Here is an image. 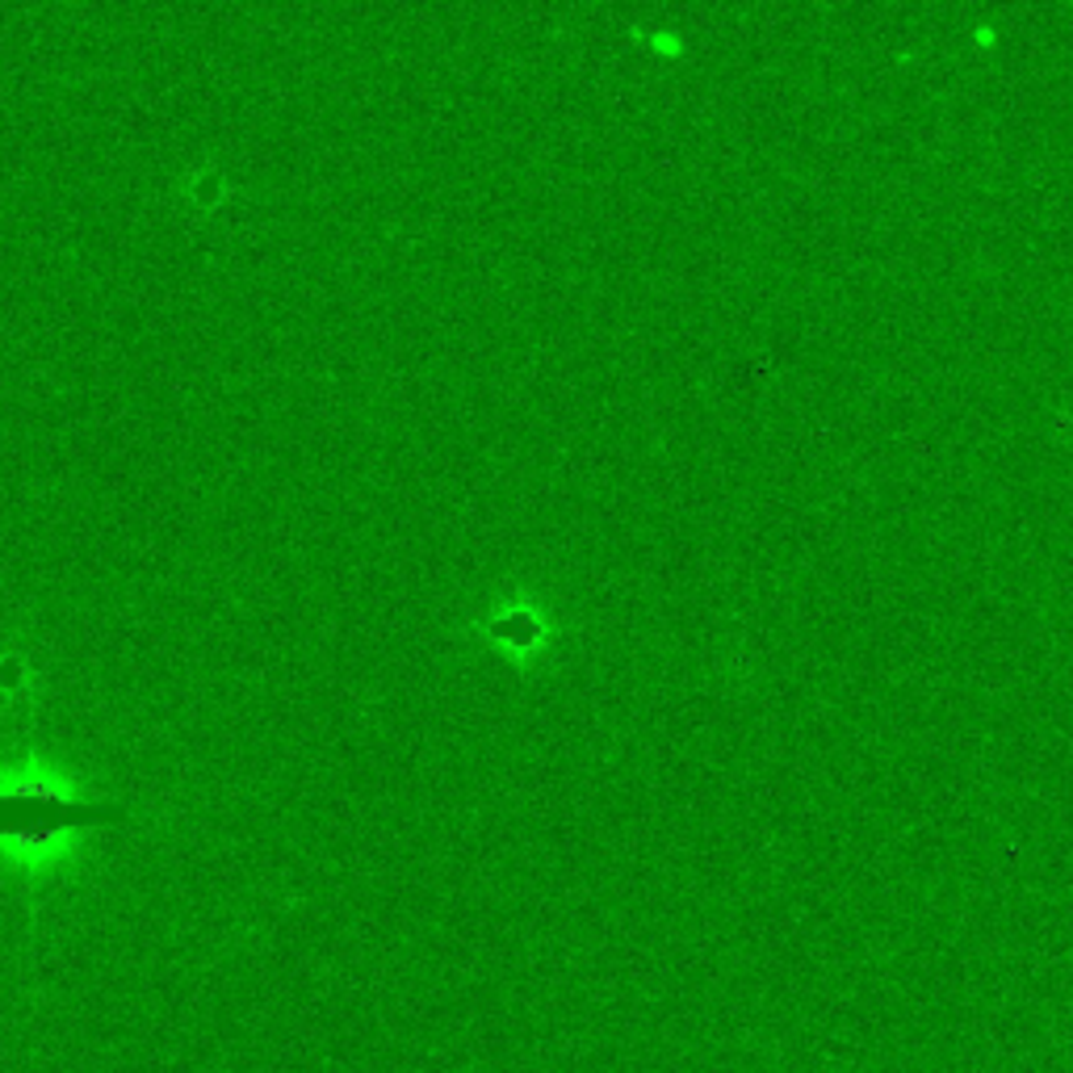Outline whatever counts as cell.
<instances>
[{"mask_svg": "<svg viewBox=\"0 0 1073 1073\" xmlns=\"http://www.w3.org/2000/svg\"><path fill=\"white\" fill-rule=\"evenodd\" d=\"M126 805L118 801H75L63 793H47V789H9L0 793V839H18V843H43L59 830H75V826H97V823H123Z\"/></svg>", "mask_w": 1073, "mask_h": 1073, "instance_id": "1", "label": "cell"}, {"mask_svg": "<svg viewBox=\"0 0 1073 1073\" xmlns=\"http://www.w3.org/2000/svg\"><path fill=\"white\" fill-rule=\"evenodd\" d=\"M491 633H495L500 646H512V650H521V654H528V650H546V642H549L546 638L549 625L541 613H533L528 621H516V613H503V621L491 625Z\"/></svg>", "mask_w": 1073, "mask_h": 1073, "instance_id": "2", "label": "cell"}]
</instances>
